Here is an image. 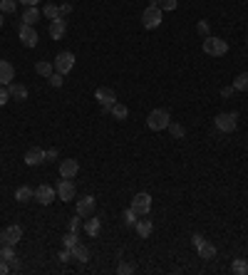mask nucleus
I'll list each match as a JSON object with an SVG mask.
<instances>
[{"label":"nucleus","mask_w":248,"mask_h":275,"mask_svg":"<svg viewBox=\"0 0 248 275\" xmlns=\"http://www.w3.org/2000/svg\"><path fill=\"white\" fill-rule=\"evenodd\" d=\"M196 250H198V255H201L203 260H213V258H216V245H213V243H208V240H203Z\"/></svg>","instance_id":"21"},{"label":"nucleus","mask_w":248,"mask_h":275,"mask_svg":"<svg viewBox=\"0 0 248 275\" xmlns=\"http://www.w3.org/2000/svg\"><path fill=\"white\" fill-rule=\"evenodd\" d=\"M191 243H194V248H198V245L203 243V235H198V233H194V235H191Z\"/></svg>","instance_id":"44"},{"label":"nucleus","mask_w":248,"mask_h":275,"mask_svg":"<svg viewBox=\"0 0 248 275\" xmlns=\"http://www.w3.org/2000/svg\"><path fill=\"white\" fill-rule=\"evenodd\" d=\"M60 260H62V263H67V260H72V250H70V248H65V250L60 253Z\"/></svg>","instance_id":"43"},{"label":"nucleus","mask_w":248,"mask_h":275,"mask_svg":"<svg viewBox=\"0 0 248 275\" xmlns=\"http://www.w3.org/2000/svg\"><path fill=\"white\" fill-rule=\"evenodd\" d=\"M20 43L25 47H35L38 45V30L33 25H20Z\"/></svg>","instance_id":"10"},{"label":"nucleus","mask_w":248,"mask_h":275,"mask_svg":"<svg viewBox=\"0 0 248 275\" xmlns=\"http://www.w3.org/2000/svg\"><path fill=\"white\" fill-rule=\"evenodd\" d=\"M203 52H206L208 57H223V55L228 52V43L221 40V38L208 35V38H203Z\"/></svg>","instance_id":"2"},{"label":"nucleus","mask_w":248,"mask_h":275,"mask_svg":"<svg viewBox=\"0 0 248 275\" xmlns=\"http://www.w3.org/2000/svg\"><path fill=\"white\" fill-rule=\"evenodd\" d=\"M166 129H169V134H171L174 139H184V137H186V129H184L181 124H176V122H169Z\"/></svg>","instance_id":"30"},{"label":"nucleus","mask_w":248,"mask_h":275,"mask_svg":"<svg viewBox=\"0 0 248 275\" xmlns=\"http://www.w3.org/2000/svg\"><path fill=\"white\" fill-rule=\"evenodd\" d=\"M18 3H23V5H28V8H30V5H38L40 0H18Z\"/></svg>","instance_id":"47"},{"label":"nucleus","mask_w":248,"mask_h":275,"mask_svg":"<svg viewBox=\"0 0 248 275\" xmlns=\"http://www.w3.org/2000/svg\"><path fill=\"white\" fill-rule=\"evenodd\" d=\"M161 20H164V15H161V8H159L156 3H151L149 8H144V13H142V25H144L147 30H156V28L161 25Z\"/></svg>","instance_id":"1"},{"label":"nucleus","mask_w":248,"mask_h":275,"mask_svg":"<svg viewBox=\"0 0 248 275\" xmlns=\"http://www.w3.org/2000/svg\"><path fill=\"white\" fill-rule=\"evenodd\" d=\"M55 198H57V191H55L52 186L43 183V186H38V188H35V201H38V203L48 206V203H52Z\"/></svg>","instance_id":"8"},{"label":"nucleus","mask_w":248,"mask_h":275,"mask_svg":"<svg viewBox=\"0 0 248 275\" xmlns=\"http://www.w3.org/2000/svg\"><path fill=\"white\" fill-rule=\"evenodd\" d=\"M77 171H80L77 159H62V164H60V176L62 179H75Z\"/></svg>","instance_id":"12"},{"label":"nucleus","mask_w":248,"mask_h":275,"mask_svg":"<svg viewBox=\"0 0 248 275\" xmlns=\"http://www.w3.org/2000/svg\"><path fill=\"white\" fill-rule=\"evenodd\" d=\"M213 124H216L218 132L231 134V132H236V127H238V114H236V112H223V114H218V117L213 119Z\"/></svg>","instance_id":"4"},{"label":"nucleus","mask_w":248,"mask_h":275,"mask_svg":"<svg viewBox=\"0 0 248 275\" xmlns=\"http://www.w3.org/2000/svg\"><path fill=\"white\" fill-rule=\"evenodd\" d=\"M35 72H38L40 77H45V80H48V77H50V75L55 72V67H52L50 62H45V60H40V62L35 65Z\"/></svg>","instance_id":"27"},{"label":"nucleus","mask_w":248,"mask_h":275,"mask_svg":"<svg viewBox=\"0 0 248 275\" xmlns=\"http://www.w3.org/2000/svg\"><path fill=\"white\" fill-rule=\"evenodd\" d=\"M99 228H102L99 218H90V216H87V221H85V233H87L90 238H97V235H99Z\"/></svg>","instance_id":"20"},{"label":"nucleus","mask_w":248,"mask_h":275,"mask_svg":"<svg viewBox=\"0 0 248 275\" xmlns=\"http://www.w3.org/2000/svg\"><path fill=\"white\" fill-rule=\"evenodd\" d=\"M62 243H65V248H70V250H72V248H75V245H77V243H80V235H77V233H72V230H70V233H67V235H65V238H62Z\"/></svg>","instance_id":"33"},{"label":"nucleus","mask_w":248,"mask_h":275,"mask_svg":"<svg viewBox=\"0 0 248 275\" xmlns=\"http://www.w3.org/2000/svg\"><path fill=\"white\" fill-rule=\"evenodd\" d=\"M13 258H15V245H10V243H3V245H0V260L10 263Z\"/></svg>","instance_id":"26"},{"label":"nucleus","mask_w":248,"mask_h":275,"mask_svg":"<svg viewBox=\"0 0 248 275\" xmlns=\"http://www.w3.org/2000/svg\"><path fill=\"white\" fill-rule=\"evenodd\" d=\"M132 208H134L139 216H147V213L151 211V196H149V193H137V196L132 198Z\"/></svg>","instance_id":"9"},{"label":"nucleus","mask_w":248,"mask_h":275,"mask_svg":"<svg viewBox=\"0 0 248 275\" xmlns=\"http://www.w3.org/2000/svg\"><path fill=\"white\" fill-rule=\"evenodd\" d=\"M3 243H10V245H18L20 243V238H23V228L20 226H8L5 230H3Z\"/></svg>","instance_id":"14"},{"label":"nucleus","mask_w":248,"mask_h":275,"mask_svg":"<svg viewBox=\"0 0 248 275\" xmlns=\"http://www.w3.org/2000/svg\"><path fill=\"white\" fill-rule=\"evenodd\" d=\"M109 114H112L114 119H119V122H124V119L129 117V109H127V107H124L122 102H114V104H112V109H109Z\"/></svg>","instance_id":"23"},{"label":"nucleus","mask_w":248,"mask_h":275,"mask_svg":"<svg viewBox=\"0 0 248 275\" xmlns=\"http://www.w3.org/2000/svg\"><path fill=\"white\" fill-rule=\"evenodd\" d=\"M48 80H50V85H52V87H62V82H65V75H60V72H52Z\"/></svg>","instance_id":"37"},{"label":"nucleus","mask_w":248,"mask_h":275,"mask_svg":"<svg viewBox=\"0 0 248 275\" xmlns=\"http://www.w3.org/2000/svg\"><path fill=\"white\" fill-rule=\"evenodd\" d=\"M233 92H236V90H233V85H231V87H223V90H221V97H223V99H228V97H233Z\"/></svg>","instance_id":"42"},{"label":"nucleus","mask_w":248,"mask_h":275,"mask_svg":"<svg viewBox=\"0 0 248 275\" xmlns=\"http://www.w3.org/2000/svg\"><path fill=\"white\" fill-rule=\"evenodd\" d=\"M50 38L52 40H62L65 38V33H67V20L65 18H57V20H50Z\"/></svg>","instance_id":"11"},{"label":"nucleus","mask_w":248,"mask_h":275,"mask_svg":"<svg viewBox=\"0 0 248 275\" xmlns=\"http://www.w3.org/2000/svg\"><path fill=\"white\" fill-rule=\"evenodd\" d=\"M169 122H171V117H169L166 109H154V112H149V117H147V127H149L151 132H164V129L169 127Z\"/></svg>","instance_id":"3"},{"label":"nucleus","mask_w":248,"mask_h":275,"mask_svg":"<svg viewBox=\"0 0 248 275\" xmlns=\"http://www.w3.org/2000/svg\"><path fill=\"white\" fill-rule=\"evenodd\" d=\"M231 273H236V275H248V260H246V258L233 260V263H231Z\"/></svg>","instance_id":"25"},{"label":"nucleus","mask_w":248,"mask_h":275,"mask_svg":"<svg viewBox=\"0 0 248 275\" xmlns=\"http://www.w3.org/2000/svg\"><path fill=\"white\" fill-rule=\"evenodd\" d=\"M8 92H10V99H18V102H25V99H28V87H25V85L10 82V85H8Z\"/></svg>","instance_id":"16"},{"label":"nucleus","mask_w":248,"mask_h":275,"mask_svg":"<svg viewBox=\"0 0 248 275\" xmlns=\"http://www.w3.org/2000/svg\"><path fill=\"white\" fill-rule=\"evenodd\" d=\"M95 208H97L95 196H85V198H80V201H77V213H80L82 218L92 216V213H95Z\"/></svg>","instance_id":"13"},{"label":"nucleus","mask_w":248,"mask_h":275,"mask_svg":"<svg viewBox=\"0 0 248 275\" xmlns=\"http://www.w3.org/2000/svg\"><path fill=\"white\" fill-rule=\"evenodd\" d=\"M3 20H5V15H3V13H0V28H3Z\"/></svg>","instance_id":"48"},{"label":"nucleus","mask_w":248,"mask_h":275,"mask_svg":"<svg viewBox=\"0 0 248 275\" xmlns=\"http://www.w3.org/2000/svg\"><path fill=\"white\" fill-rule=\"evenodd\" d=\"M156 5L161 8V10H176V0H156Z\"/></svg>","instance_id":"36"},{"label":"nucleus","mask_w":248,"mask_h":275,"mask_svg":"<svg viewBox=\"0 0 248 275\" xmlns=\"http://www.w3.org/2000/svg\"><path fill=\"white\" fill-rule=\"evenodd\" d=\"M5 273H10V265L5 260H0V275H5Z\"/></svg>","instance_id":"46"},{"label":"nucleus","mask_w":248,"mask_h":275,"mask_svg":"<svg viewBox=\"0 0 248 275\" xmlns=\"http://www.w3.org/2000/svg\"><path fill=\"white\" fill-rule=\"evenodd\" d=\"M117 273H119V275H132V273H134V265L127 263V260H122V263L117 265Z\"/></svg>","instance_id":"34"},{"label":"nucleus","mask_w":248,"mask_h":275,"mask_svg":"<svg viewBox=\"0 0 248 275\" xmlns=\"http://www.w3.org/2000/svg\"><path fill=\"white\" fill-rule=\"evenodd\" d=\"M33 198H35V188H30V186H20L15 191V201H20V203H28Z\"/></svg>","instance_id":"22"},{"label":"nucleus","mask_w":248,"mask_h":275,"mask_svg":"<svg viewBox=\"0 0 248 275\" xmlns=\"http://www.w3.org/2000/svg\"><path fill=\"white\" fill-rule=\"evenodd\" d=\"M43 159L50 164V161H57V149H43Z\"/></svg>","instance_id":"38"},{"label":"nucleus","mask_w":248,"mask_h":275,"mask_svg":"<svg viewBox=\"0 0 248 275\" xmlns=\"http://www.w3.org/2000/svg\"><path fill=\"white\" fill-rule=\"evenodd\" d=\"M43 15H45L48 20H57V18H60V5L48 3V5H45V10H43Z\"/></svg>","instance_id":"31"},{"label":"nucleus","mask_w":248,"mask_h":275,"mask_svg":"<svg viewBox=\"0 0 248 275\" xmlns=\"http://www.w3.org/2000/svg\"><path fill=\"white\" fill-rule=\"evenodd\" d=\"M67 228H70V230H72V233H77V230H80V228H82V216H80V213H77V216H75V218H70V223H67Z\"/></svg>","instance_id":"35"},{"label":"nucleus","mask_w":248,"mask_h":275,"mask_svg":"<svg viewBox=\"0 0 248 275\" xmlns=\"http://www.w3.org/2000/svg\"><path fill=\"white\" fill-rule=\"evenodd\" d=\"M52 67H55V72H60V75H67V72L75 67V55H72V52H60V55L55 57Z\"/></svg>","instance_id":"5"},{"label":"nucleus","mask_w":248,"mask_h":275,"mask_svg":"<svg viewBox=\"0 0 248 275\" xmlns=\"http://www.w3.org/2000/svg\"><path fill=\"white\" fill-rule=\"evenodd\" d=\"M134 228H137L139 238H149V235H151V230H154V223H151L147 216H142V218L134 223Z\"/></svg>","instance_id":"17"},{"label":"nucleus","mask_w":248,"mask_h":275,"mask_svg":"<svg viewBox=\"0 0 248 275\" xmlns=\"http://www.w3.org/2000/svg\"><path fill=\"white\" fill-rule=\"evenodd\" d=\"M40 15H43V13L38 10V5H30V8L23 13V25H33V28H35L38 20H40Z\"/></svg>","instance_id":"19"},{"label":"nucleus","mask_w":248,"mask_h":275,"mask_svg":"<svg viewBox=\"0 0 248 275\" xmlns=\"http://www.w3.org/2000/svg\"><path fill=\"white\" fill-rule=\"evenodd\" d=\"M95 99L99 102V107H102L104 112H109L112 104L117 102V94H114V90H109V87H99V90L95 92Z\"/></svg>","instance_id":"6"},{"label":"nucleus","mask_w":248,"mask_h":275,"mask_svg":"<svg viewBox=\"0 0 248 275\" xmlns=\"http://www.w3.org/2000/svg\"><path fill=\"white\" fill-rule=\"evenodd\" d=\"M139 218H142V216H139V213H137V211H134L132 206H129V208L124 211V223H127V226H134V223H137Z\"/></svg>","instance_id":"32"},{"label":"nucleus","mask_w":248,"mask_h":275,"mask_svg":"<svg viewBox=\"0 0 248 275\" xmlns=\"http://www.w3.org/2000/svg\"><path fill=\"white\" fill-rule=\"evenodd\" d=\"M15 80V67L8 62V60H0V85H10Z\"/></svg>","instance_id":"15"},{"label":"nucleus","mask_w":248,"mask_h":275,"mask_svg":"<svg viewBox=\"0 0 248 275\" xmlns=\"http://www.w3.org/2000/svg\"><path fill=\"white\" fill-rule=\"evenodd\" d=\"M70 13H72V5H70V3H62V5H60V18H67Z\"/></svg>","instance_id":"40"},{"label":"nucleus","mask_w":248,"mask_h":275,"mask_svg":"<svg viewBox=\"0 0 248 275\" xmlns=\"http://www.w3.org/2000/svg\"><path fill=\"white\" fill-rule=\"evenodd\" d=\"M246 45H248V40H246Z\"/></svg>","instance_id":"49"},{"label":"nucleus","mask_w":248,"mask_h":275,"mask_svg":"<svg viewBox=\"0 0 248 275\" xmlns=\"http://www.w3.org/2000/svg\"><path fill=\"white\" fill-rule=\"evenodd\" d=\"M233 90H236V92H246V90H248V72H241V75L233 80Z\"/></svg>","instance_id":"28"},{"label":"nucleus","mask_w":248,"mask_h":275,"mask_svg":"<svg viewBox=\"0 0 248 275\" xmlns=\"http://www.w3.org/2000/svg\"><path fill=\"white\" fill-rule=\"evenodd\" d=\"M72 258L80 260V263H87V260H90V248H85L82 243H77V245L72 248Z\"/></svg>","instance_id":"24"},{"label":"nucleus","mask_w":248,"mask_h":275,"mask_svg":"<svg viewBox=\"0 0 248 275\" xmlns=\"http://www.w3.org/2000/svg\"><path fill=\"white\" fill-rule=\"evenodd\" d=\"M43 161H45V159H43V149L33 146V149L25 151V164H28V166H40Z\"/></svg>","instance_id":"18"},{"label":"nucleus","mask_w":248,"mask_h":275,"mask_svg":"<svg viewBox=\"0 0 248 275\" xmlns=\"http://www.w3.org/2000/svg\"><path fill=\"white\" fill-rule=\"evenodd\" d=\"M57 198L62 201V203H67V201H72L75 198V193H77V188H75V183H72V179H62L60 183H57Z\"/></svg>","instance_id":"7"},{"label":"nucleus","mask_w":248,"mask_h":275,"mask_svg":"<svg viewBox=\"0 0 248 275\" xmlns=\"http://www.w3.org/2000/svg\"><path fill=\"white\" fill-rule=\"evenodd\" d=\"M196 30H198L203 38H208V23H206V20H201V23L196 25Z\"/></svg>","instance_id":"41"},{"label":"nucleus","mask_w":248,"mask_h":275,"mask_svg":"<svg viewBox=\"0 0 248 275\" xmlns=\"http://www.w3.org/2000/svg\"><path fill=\"white\" fill-rule=\"evenodd\" d=\"M8 99H10V92H8V87H5V85H0V107H3Z\"/></svg>","instance_id":"39"},{"label":"nucleus","mask_w":248,"mask_h":275,"mask_svg":"<svg viewBox=\"0 0 248 275\" xmlns=\"http://www.w3.org/2000/svg\"><path fill=\"white\" fill-rule=\"evenodd\" d=\"M8 265H10V270H20V268H23V263L18 260V255H15V258H13V260H10Z\"/></svg>","instance_id":"45"},{"label":"nucleus","mask_w":248,"mask_h":275,"mask_svg":"<svg viewBox=\"0 0 248 275\" xmlns=\"http://www.w3.org/2000/svg\"><path fill=\"white\" fill-rule=\"evenodd\" d=\"M18 8V0H0V13L3 15H13Z\"/></svg>","instance_id":"29"}]
</instances>
